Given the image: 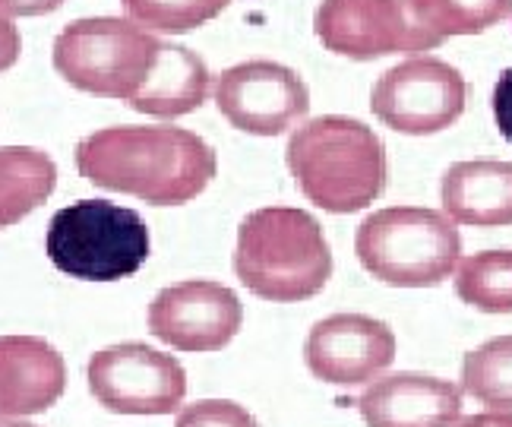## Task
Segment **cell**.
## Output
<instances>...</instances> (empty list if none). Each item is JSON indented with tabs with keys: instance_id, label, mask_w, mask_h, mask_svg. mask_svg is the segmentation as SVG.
Wrapping results in <instances>:
<instances>
[{
	"instance_id": "cell-1",
	"label": "cell",
	"mask_w": 512,
	"mask_h": 427,
	"mask_svg": "<svg viewBox=\"0 0 512 427\" xmlns=\"http://www.w3.org/2000/svg\"><path fill=\"white\" fill-rule=\"evenodd\" d=\"M212 146L184 127H105L76 146V171L102 190L184 206L215 178Z\"/></svg>"
},
{
	"instance_id": "cell-2",
	"label": "cell",
	"mask_w": 512,
	"mask_h": 427,
	"mask_svg": "<svg viewBox=\"0 0 512 427\" xmlns=\"http://www.w3.org/2000/svg\"><path fill=\"white\" fill-rule=\"evenodd\" d=\"M285 159L304 197L332 216H351L377 203L389 181L383 140L342 114H323L294 130Z\"/></svg>"
},
{
	"instance_id": "cell-3",
	"label": "cell",
	"mask_w": 512,
	"mask_h": 427,
	"mask_svg": "<svg viewBox=\"0 0 512 427\" xmlns=\"http://www.w3.org/2000/svg\"><path fill=\"white\" fill-rule=\"evenodd\" d=\"M231 263L250 295L275 304L320 295L332 276L323 225L294 206L253 209L238 228Z\"/></svg>"
},
{
	"instance_id": "cell-4",
	"label": "cell",
	"mask_w": 512,
	"mask_h": 427,
	"mask_svg": "<svg viewBox=\"0 0 512 427\" xmlns=\"http://www.w3.org/2000/svg\"><path fill=\"white\" fill-rule=\"evenodd\" d=\"M354 254L373 279L392 288H430L456 276L462 235L446 212L389 206L358 225Z\"/></svg>"
},
{
	"instance_id": "cell-5",
	"label": "cell",
	"mask_w": 512,
	"mask_h": 427,
	"mask_svg": "<svg viewBox=\"0 0 512 427\" xmlns=\"http://www.w3.org/2000/svg\"><path fill=\"white\" fill-rule=\"evenodd\" d=\"M45 250L70 279L117 282L149 260V228L127 206L76 200L51 216Z\"/></svg>"
},
{
	"instance_id": "cell-6",
	"label": "cell",
	"mask_w": 512,
	"mask_h": 427,
	"mask_svg": "<svg viewBox=\"0 0 512 427\" xmlns=\"http://www.w3.org/2000/svg\"><path fill=\"white\" fill-rule=\"evenodd\" d=\"M162 42L133 19H76L54 38V70L98 99L133 102L159 61Z\"/></svg>"
},
{
	"instance_id": "cell-7",
	"label": "cell",
	"mask_w": 512,
	"mask_h": 427,
	"mask_svg": "<svg viewBox=\"0 0 512 427\" xmlns=\"http://www.w3.org/2000/svg\"><path fill=\"white\" fill-rule=\"evenodd\" d=\"M471 99L465 76L440 57H411L370 89V111L405 137H430L456 124Z\"/></svg>"
},
{
	"instance_id": "cell-8",
	"label": "cell",
	"mask_w": 512,
	"mask_h": 427,
	"mask_svg": "<svg viewBox=\"0 0 512 427\" xmlns=\"http://www.w3.org/2000/svg\"><path fill=\"white\" fill-rule=\"evenodd\" d=\"M89 393L114 415H171L184 405L187 374L174 355L121 342L92 355Z\"/></svg>"
},
{
	"instance_id": "cell-9",
	"label": "cell",
	"mask_w": 512,
	"mask_h": 427,
	"mask_svg": "<svg viewBox=\"0 0 512 427\" xmlns=\"http://www.w3.org/2000/svg\"><path fill=\"white\" fill-rule=\"evenodd\" d=\"M313 29L332 54L351 61L418 54L440 45L418 26L408 0H323Z\"/></svg>"
},
{
	"instance_id": "cell-10",
	"label": "cell",
	"mask_w": 512,
	"mask_h": 427,
	"mask_svg": "<svg viewBox=\"0 0 512 427\" xmlns=\"http://www.w3.org/2000/svg\"><path fill=\"white\" fill-rule=\"evenodd\" d=\"M215 105L253 137H279L310 111V89L298 73L275 61H244L215 80Z\"/></svg>"
},
{
	"instance_id": "cell-11",
	"label": "cell",
	"mask_w": 512,
	"mask_h": 427,
	"mask_svg": "<svg viewBox=\"0 0 512 427\" xmlns=\"http://www.w3.org/2000/svg\"><path fill=\"white\" fill-rule=\"evenodd\" d=\"M146 320L149 333L177 352H219L241 333L244 304L228 285L187 279L162 288Z\"/></svg>"
},
{
	"instance_id": "cell-12",
	"label": "cell",
	"mask_w": 512,
	"mask_h": 427,
	"mask_svg": "<svg viewBox=\"0 0 512 427\" xmlns=\"http://www.w3.org/2000/svg\"><path fill=\"white\" fill-rule=\"evenodd\" d=\"M396 361V336L383 320L364 314H332L304 339V364L320 383L370 386Z\"/></svg>"
},
{
	"instance_id": "cell-13",
	"label": "cell",
	"mask_w": 512,
	"mask_h": 427,
	"mask_svg": "<svg viewBox=\"0 0 512 427\" xmlns=\"http://www.w3.org/2000/svg\"><path fill=\"white\" fill-rule=\"evenodd\" d=\"M358 409L367 427H456L462 386L430 374H386L361 393Z\"/></svg>"
},
{
	"instance_id": "cell-14",
	"label": "cell",
	"mask_w": 512,
	"mask_h": 427,
	"mask_svg": "<svg viewBox=\"0 0 512 427\" xmlns=\"http://www.w3.org/2000/svg\"><path fill=\"white\" fill-rule=\"evenodd\" d=\"M67 386V367L54 345L35 336H0V418L48 412Z\"/></svg>"
},
{
	"instance_id": "cell-15",
	"label": "cell",
	"mask_w": 512,
	"mask_h": 427,
	"mask_svg": "<svg viewBox=\"0 0 512 427\" xmlns=\"http://www.w3.org/2000/svg\"><path fill=\"white\" fill-rule=\"evenodd\" d=\"M443 212L468 228L512 225V162L468 159L452 162L440 181Z\"/></svg>"
},
{
	"instance_id": "cell-16",
	"label": "cell",
	"mask_w": 512,
	"mask_h": 427,
	"mask_svg": "<svg viewBox=\"0 0 512 427\" xmlns=\"http://www.w3.org/2000/svg\"><path fill=\"white\" fill-rule=\"evenodd\" d=\"M209 92L212 76L203 57L190 48L162 42L159 61H155L146 86L130 102V108L152 114V118H181V114L200 108L209 99Z\"/></svg>"
},
{
	"instance_id": "cell-17",
	"label": "cell",
	"mask_w": 512,
	"mask_h": 427,
	"mask_svg": "<svg viewBox=\"0 0 512 427\" xmlns=\"http://www.w3.org/2000/svg\"><path fill=\"white\" fill-rule=\"evenodd\" d=\"M57 184V165L32 146H0V231L23 222Z\"/></svg>"
},
{
	"instance_id": "cell-18",
	"label": "cell",
	"mask_w": 512,
	"mask_h": 427,
	"mask_svg": "<svg viewBox=\"0 0 512 427\" xmlns=\"http://www.w3.org/2000/svg\"><path fill=\"white\" fill-rule=\"evenodd\" d=\"M456 295L481 314H512V250H478L456 266Z\"/></svg>"
},
{
	"instance_id": "cell-19",
	"label": "cell",
	"mask_w": 512,
	"mask_h": 427,
	"mask_svg": "<svg viewBox=\"0 0 512 427\" xmlns=\"http://www.w3.org/2000/svg\"><path fill=\"white\" fill-rule=\"evenodd\" d=\"M462 393L494 412H512V336L487 339L462 358Z\"/></svg>"
},
{
	"instance_id": "cell-20",
	"label": "cell",
	"mask_w": 512,
	"mask_h": 427,
	"mask_svg": "<svg viewBox=\"0 0 512 427\" xmlns=\"http://www.w3.org/2000/svg\"><path fill=\"white\" fill-rule=\"evenodd\" d=\"M418 26L443 45L452 35H481L512 13V0H408Z\"/></svg>"
},
{
	"instance_id": "cell-21",
	"label": "cell",
	"mask_w": 512,
	"mask_h": 427,
	"mask_svg": "<svg viewBox=\"0 0 512 427\" xmlns=\"http://www.w3.org/2000/svg\"><path fill=\"white\" fill-rule=\"evenodd\" d=\"M121 4L136 26L181 35L215 19L231 0H121Z\"/></svg>"
},
{
	"instance_id": "cell-22",
	"label": "cell",
	"mask_w": 512,
	"mask_h": 427,
	"mask_svg": "<svg viewBox=\"0 0 512 427\" xmlns=\"http://www.w3.org/2000/svg\"><path fill=\"white\" fill-rule=\"evenodd\" d=\"M174 427H260L244 405L231 399H200L177 412Z\"/></svg>"
},
{
	"instance_id": "cell-23",
	"label": "cell",
	"mask_w": 512,
	"mask_h": 427,
	"mask_svg": "<svg viewBox=\"0 0 512 427\" xmlns=\"http://www.w3.org/2000/svg\"><path fill=\"white\" fill-rule=\"evenodd\" d=\"M490 108H494V121L503 133V140L512 143V67L500 73L494 95H490Z\"/></svg>"
},
{
	"instance_id": "cell-24",
	"label": "cell",
	"mask_w": 512,
	"mask_h": 427,
	"mask_svg": "<svg viewBox=\"0 0 512 427\" xmlns=\"http://www.w3.org/2000/svg\"><path fill=\"white\" fill-rule=\"evenodd\" d=\"M64 4L67 0H0V13L4 16H45Z\"/></svg>"
},
{
	"instance_id": "cell-25",
	"label": "cell",
	"mask_w": 512,
	"mask_h": 427,
	"mask_svg": "<svg viewBox=\"0 0 512 427\" xmlns=\"http://www.w3.org/2000/svg\"><path fill=\"white\" fill-rule=\"evenodd\" d=\"M19 57V32L10 23V16L0 13V73L10 70Z\"/></svg>"
},
{
	"instance_id": "cell-26",
	"label": "cell",
	"mask_w": 512,
	"mask_h": 427,
	"mask_svg": "<svg viewBox=\"0 0 512 427\" xmlns=\"http://www.w3.org/2000/svg\"><path fill=\"white\" fill-rule=\"evenodd\" d=\"M456 427H512V412H494V409H487L481 415L459 418Z\"/></svg>"
},
{
	"instance_id": "cell-27",
	"label": "cell",
	"mask_w": 512,
	"mask_h": 427,
	"mask_svg": "<svg viewBox=\"0 0 512 427\" xmlns=\"http://www.w3.org/2000/svg\"><path fill=\"white\" fill-rule=\"evenodd\" d=\"M0 427H35V424H26V421H4Z\"/></svg>"
}]
</instances>
